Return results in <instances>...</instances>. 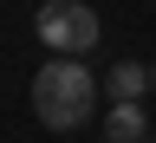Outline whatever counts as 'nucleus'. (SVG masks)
Listing matches in <instances>:
<instances>
[{"label":"nucleus","instance_id":"obj_1","mask_svg":"<svg viewBox=\"0 0 156 143\" xmlns=\"http://www.w3.org/2000/svg\"><path fill=\"white\" fill-rule=\"evenodd\" d=\"M91 111H98V78L78 65V59L52 52V65L33 72V117L46 130H78Z\"/></svg>","mask_w":156,"mask_h":143},{"label":"nucleus","instance_id":"obj_2","mask_svg":"<svg viewBox=\"0 0 156 143\" xmlns=\"http://www.w3.org/2000/svg\"><path fill=\"white\" fill-rule=\"evenodd\" d=\"M33 33H39L46 52H65V59H85V52H98V39H104L98 7H85V0H46V7L33 13Z\"/></svg>","mask_w":156,"mask_h":143},{"label":"nucleus","instance_id":"obj_3","mask_svg":"<svg viewBox=\"0 0 156 143\" xmlns=\"http://www.w3.org/2000/svg\"><path fill=\"white\" fill-rule=\"evenodd\" d=\"M143 137H150V117H143V104L117 98V104L104 111V143H143Z\"/></svg>","mask_w":156,"mask_h":143},{"label":"nucleus","instance_id":"obj_4","mask_svg":"<svg viewBox=\"0 0 156 143\" xmlns=\"http://www.w3.org/2000/svg\"><path fill=\"white\" fill-rule=\"evenodd\" d=\"M104 91H111V104H117V98H130V104H136V98L150 91V65H136V59L111 65V72H104Z\"/></svg>","mask_w":156,"mask_h":143},{"label":"nucleus","instance_id":"obj_5","mask_svg":"<svg viewBox=\"0 0 156 143\" xmlns=\"http://www.w3.org/2000/svg\"><path fill=\"white\" fill-rule=\"evenodd\" d=\"M150 91H156V65H150Z\"/></svg>","mask_w":156,"mask_h":143},{"label":"nucleus","instance_id":"obj_6","mask_svg":"<svg viewBox=\"0 0 156 143\" xmlns=\"http://www.w3.org/2000/svg\"><path fill=\"white\" fill-rule=\"evenodd\" d=\"M143 143H150V137H143Z\"/></svg>","mask_w":156,"mask_h":143}]
</instances>
